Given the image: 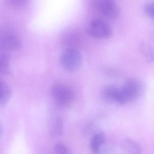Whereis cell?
<instances>
[{
  "mask_svg": "<svg viewBox=\"0 0 154 154\" xmlns=\"http://www.w3.org/2000/svg\"><path fill=\"white\" fill-rule=\"evenodd\" d=\"M141 52L148 63L154 62V51L152 47L146 43L141 45Z\"/></svg>",
  "mask_w": 154,
  "mask_h": 154,
  "instance_id": "cell-11",
  "label": "cell"
},
{
  "mask_svg": "<svg viewBox=\"0 0 154 154\" xmlns=\"http://www.w3.org/2000/svg\"><path fill=\"white\" fill-rule=\"evenodd\" d=\"M1 100L0 105L2 107L5 106L9 101L11 96V90L10 87L5 82L1 81L0 82Z\"/></svg>",
  "mask_w": 154,
  "mask_h": 154,
  "instance_id": "cell-9",
  "label": "cell"
},
{
  "mask_svg": "<svg viewBox=\"0 0 154 154\" xmlns=\"http://www.w3.org/2000/svg\"><path fill=\"white\" fill-rule=\"evenodd\" d=\"M61 66L67 71H77L81 66L82 57L81 53L75 48H70L64 50L60 57Z\"/></svg>",
  "mask_w": 154,
  "mask_h": 154,
  "instance_id": "cell-3",
  "label": "cell"
},
{
  "mask_svg": "<svg viewBox=\"0 0 154 154\" xmlns=\"http://www.w3.org/2000/svg\"><path fill=\"white\" fill-rule=\"evenodd\" d=\"M28 0H6L9 6L14 8H20L27 3Z\"/></svg>",
  "mask_w": 154,
  "mask_h": 154,
  "instance_id": "cell-15",
  "label": "cell"
},
{
  "mask_svg": "<svg viewBox=\"0 0 154 154\" xmlns=\"http://www.w3.org/2000/svg\"><path fill=\"white\" fill-rule=\"evenodd\" d=\"M64 131V125L62 119L58 118L54 120L51 129L52 135L53 136H60Z\"/></svg>",
  "mask_w": 154,
  "mask_h": 154,
  "instance_id": "cell-13",
  "label": "cell"
},
{
  "mask_svg": "<svg viewBox=\"0 0 154 154\" xmlns=\"http://www.w3.org/2000/svg\"><path fill=\"white\" fill-rule=\"evenodd\" d=\"M145 11L148 16L154 18V2L147 4L145 7Z\"/></svg>",
  "mask_w": 154,
  "mask_h": 154,
  "instance_id": "cell-16",
  "label": "cell"
},
{
  "mask_svg": "<svg viewBox=\"0 0 154 154\" xmlns=\"http://www.w3.org/2000/svg\"><path fill=\"white\" fill-rule=\"evenodd\" d=\"M50 94L58 105L68 107L71 105L74 98L73 91L68 86L61 83H57L52 86Z\"/></svg>",
  "mask_w": 154,
  "mask_h": 154,
  "instance_id": "cell-1",
  "label": "cell"
},
{
  "mask_svg": "<svg viewBox=\"0 0 154 154\" xmlns=\"http://www.w3.org/2000/svg\"><path fill=\"white\" fill-rule=\"evenodd\" d=\"M141 92L142 86L140 82L134 79H129L119 88L118 103L124 105L131 102L137 98Z\"/></svg>",
  "mask_w": 154,
  "mask_h": 154,
  "instance_id": "cell-2",
  "label": "cell"
},
{
  "mask_svg": "<svg viewBox=\"0 0 154 154\" xmlns=\"http://www.w3.org/2000/svg\"><path fill=\"white\" fill-rule=\"evenodd\" d=\"M119 92V88L113 85H109L103 89L101 96L105 102L118 103Z\"/></svg>",
  "mask_w": 154,
  "mask_h": 154,
  "instance_id": "cell-7",
  "label": "cell"
},
{
  "mask_svg": "<svg viewBox=\"0 0 154 154\" xmlns=\"http://www.w3.org/2000/svg\"><path fill=\"white\" fill-rule=\"evenodd\" d=\"M105 136L103 132H98L93 137L90 142V146L93 154L99 153L100 146L105 143Z\"/></svg>",
  "mask_w": 154,
  "mask_h": 154,
  "instance_id": "cell-8",
  "label": "cell"
},
{
  "mask_svg": "<svg viewBox=\"0 0 154 154\" xmlns=\"http://www.w3.org/2000/svg\"><path fill=\"white\" fill-rule=\"evenodd\" d=\"M125 150L129 154H140L141 148L140 145L132 140H126L124 144Z\"/></svg>",
  "mask_w": 154,
  "mask_h": 154,
  "instance_id": "cell-12",
  "label": "cell"
},
{
  "mask_svg": "<svg viewBox=\"0 0 154 154\" xmlns=\"http://www.w3.org/2000/svg\"><path fill=\"white\" fill-rule=\"evenodd\" d=\"M96 8L104 17L108 20L118 18L120 10L115 0H95Z\"/></svg>",
  "mask_w": 154,
  "mask_h": 154,
  "instance_id": "cell-5",
  "label": "cell"
},
{
  "mask_svg": "<svg viewBox=\"0 0 154 154\" xmlns=\"http://www.w3.org/2000/svg\"><path fill=\"white\" fill-rule=\"evenodd\" d=\"M0 71L4 75H7L11 73L10 57L5 52L1 53L0 56Z\"/></svg>",
  "mask_w": 154,
  "mask_h": 154,
  "instance_id": "cell-10",
  "label": "cell"
},
{
  "mask_svg": "<svg viewBox=\"0 0 154 154\" xmlns=\"http://www.w3.org/2000/svg\"><path fill=\"white\" fill-rule=\"evenodd\" d=\"M86 31L88 34L99 39H105L110 38L112 31L109 24L102 19L92 20L87 25Z\"/></svg>",
  "mask_w": 154,
  "mask_h": 154,
  "instance_id": "cell-4",
  "label": "cell"
},
{
  "mask_svg": "<svg viewBox=\"0 0 154 154\" xmlns=\"http://www.w3.org/2000/svg\"><path fill=\"white\" fill-rule=\"evenodd\" d=\"M1 46L7 50L18 51L21 48L22 43L18 36L12 31L4 30L1 33Z\"/></svg>",
  "mask_w": 154,
  "mask_h": 154,
  "instance_id": "cell-6",
  "label": "cell"
},
{
  "mask_svg": "<svg viewBox=\"0 0 154 154\" xmlns=\"http://www.w3.org/2000/svg\"><path fill=\"white\" fill-rule=\"evenodd\" d=\"M54 148L57 154H71L70 150L68 146L61 142L57 143Z\"/></svg>",
  "mask_w": 154,
  "mask_h": 154,
  "instance_id": "cell-14",
  "label": "cell"
}]
</instances>
